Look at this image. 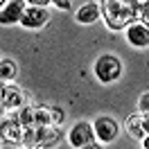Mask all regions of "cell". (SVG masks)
<instances>
[{
    "label": "cell",
    "mask_w": 149,
    "mask_h": 149,
    "mask_svg": "<svg viewBox=\"0 0 149 149\" xmlns=\"http://www.w3.org/2000/svg\"><path fill=\"white\" fill-rule=\"evenodd\" d=\"M100 9L109 29H127L133 20H138L140 2L138 0H102Z\"/></svg>",
    "instance_id": "obj_1"
},
{
    "label": "cell",
    "mask_w": 149,
    "mask_h": 149,
    "mask_svg": "<svg viewBox=\"0 0 149 149\" xmlns=\"http://www.w3.org/2000/svg\"><path fill=\"white\" fill-rule=\"evenodd\" d=\"M122 74V63L118 56L113 54H102L95 61V77L102 81V84H111L115 79H120Z\"/></svg>",
    "instance_id": "obj_2"
},
{
    "label": "cell",
    "mask_w": 149,
    "mask_h": 149,
    "mask_svg": "<svg viewBox=\"0 0 149 149\" xmlns=\"http://www.w3.org/2000/svg\"><path fill=\"white\" fill-rule=\"evenodd\" d=\"M47 20H50V14H47L45 7L29 5V7H25L23 16H20V25L27 29H38V27H43Z\"/></svg>",
    "instance_id": "obj_3"
},
{
    "label": "cell",
    "mask_w": 149,
    "mask_h": 149,
    "mask_svg": "<svg viewBox=\"0 0 149 149\" xmlns=\"http://www.w3.org/2000/svg\"><path fill=\"white\" fill-rule=\"evenodd\" d=\"M68 138H70L72 147H91V145H95V129L88 122H79L72 127Z\"/></svg>",
    "instance_id": "obj_4"
},
{
    "label": "cell",
    "mask_w": 149,
    "mask_h": 149,
    "mask_svg": "<svg viewBox=\"0 0 149 149\" xmlns=\"http://www.w3.org/2000/svg\"><path fill=\"white\" fill-rule=\"evenodd\" d=\"M27 7V0H9L0 9V25H16L20 23V16Z\"/></svg>",
    "instance_id": "obj_5"
},
{
    "label": "cell",
    "mask_w": 149,
    "mask_h": 149,
    "mask_svg": "<svg viewBox=\"0 0 149 149\" xmlns=\"http://www.w3.org/2000/svg\"><path fill=\"white\" fill-rule=\"evenodd\" d=\"M95 138L102 140V142H111V140H115V136H118V131H120V127H118V122L113 120V118H109V115H102V118H97L95 120Z\"/></svg>",
    "instance_id": "obj_6"
},
{
    "label": "cell",
    "mask_w": 149,
    "mask_h": 149,
    "mask_svg": "<svg viewBox=\"0 0 149 149\" xmlns=\"http://www.w3.org/2000/svg\"><path fill=\"white\" fill-rule=\"evenodd\" d=\"M124 32H127V41H129L133 47H140V50H142V47L149 45V27L142 20H133Z\"/></svg>",
    "instance_id": "obj_7"
},
{
    "label": "cell",
    "mask_w": 149,
    "mask_h": 149,
    "mask_svg": "<svg viewBox=\"0 0 149 149\" xmlns=\"http://www.w3.org/2000/svg\"><path fill=\"white\" fill-rule=\"evenodd\" d=\"M61 142L59 124H45L36 129V147H56Z\"/></svg>",
    "instance_id": "obj_8"
},
{
    "label": "cell",
    "mask_w": 149,
    "mask_h": 149,
    "mask_svg": "<svg viewBox=\"0 0 149 149\" xmlns=\"http://www.w3.org/2000/svg\"><path fill=\"white\" fill-rule=\"evenodd\" d=\"M25 104H27V95H25L23 88H18L14 84L5 86V93H2V106L5 109H20Z\"/></svg>",
    "instance_id": "obj_9"
},
{
    "label": "cell",
    "mask_w": 149,
    "mask_h": 149,
    "mask_svg": "<svg viewBox=\"0 0 149 149\" xmlns=\"http://www.w3.org/2000/svg\"><path fill=\"white\" fill-rule=\"evenodd\" d=\"M74 18H77V23H81V25H93L97 18H102V9H100L97 2H86V5H81L77 9Z\"/></svg>",
    "instance_id": "obj_10"
},
{
    "label": "cell",
    "mask_w": 149,
    "mask_h": 149,
    "mask_svg": "<svg viewBox=\"0 0 149 149\" xmlns=\"http://www.w3.org/2000/svg\"><path fill=\"white\" fill-rule=\"evenodd\" d=\"M124 127H127V133L133 136V138L142 140L147 133H145V124H142V113H136V115H129L124 120Z\"/></svg>",
    "instance_id": "obj_11"
},
{
    "label": "cell",
    "mask_w": 149,
    "mask_h": 149,
    "mask_svg": "<svg viewBox=\"0 0 149 149\" xmlns=\"http://www.w3.org/2000/svg\"><path fill=\"white\" fill-rule=\"evenodd\" d=\"M16 72H18V70H16V63H14L11 59H2V61H0V79H2L5 84H7V81H14V79H16Z\"/></svg>",
    "instance_id": "obj_12"
},
{
    "label": "cell",
    "mask_w": 149,
    "mask_h": 149,
    "mask_svg": "<svg viewBox=\"0 0 149 149\" xmlns=\"http://www.w3.org/2000/svg\"><path fill=\"white\" fill-rule=\"evenodd\" d=\"M138 20H142L149 27V0H142L140 2V11H138Z\"/></svg>",
    "instance_id": "obj_13"
},
{
    "label": "cell",
    "mask_w": 149,
    "mask_h": 149,
    "mask_svg": "<svg viewBox=\"0 0 149 149\" xmlns=\"http://www.w3.org/2000/svg\"><path fill=\"white\" fill-rule=\"evenodd\" d=\"M138 106H140V113H145V111H149V93H145V95H140V100H138Z\"/></svg>",
    "instance_id": "obj_14"
},
{
    "label": "cell",
    "mask_w": 149,
    "mask_h": 149,
    "mask_svg": "<svg viewBox=\"0 0 149 149\" xmlns=\"http://www.w3.org/2000/svg\"><path fill=\"white\" fill-rule=\"evenodd\" d=\"M59 9H70V0H52Z\"/></svg>",
    "instance_id": "obj_15"
},
{
    "label": "cell",
    "mask_w": 149,
    "mask_h": 149,
    "mask_svg": "<svg viewBox=\"0 0 149 149\" xmlns=\"http://www.w3.org/2000/svg\"><path fill=\"white\" fill-rule=\"evenodd\" d=\"M142 124H145V133H149V111L142 113Z\"/></svg>",
    "instance_id": "obj_16"
},
{
    "label": "cell",
    "mask_w": 149,
    "mask_h": 149,
    "mask_svg": "<svg viewBox=\"0 0 149 149\" xmlns=\"http://www.w3.org/2000/svg\"><path fill=\"white\" fill-rule=\"evenodd\" d=\"M29 5H38V7H45V5H50L52 0H27Z\"/></svg>",
    "instance_id": "obj_17"
},
{
    "label": "cell",
    "mask_w": 149,
    "mask_h": 149,
    "mask_svg": "<svg viewBox=\"0 0 149 149\" xmlns=\"http://www.w3.org/2000/svg\"><path fill=\"white\" fill-rule=\"evenodd\" d=\"M142 147H145V149H149V133L145 136V138H142Z\"/></svg>",
    "instance_id": "obj_18"
},
{
    "label": "cell",
    "mask_w": 149,
    "mask_h": 149,
    "mask_svg": "<svg viewBox=\"0 0 149 149\" xmlns=\"http://www.w3.org/2000/svg\"><path fill=\"white\" fill-rule=\"evenodd\" d=\"M2 93H5V81L0 79V104H2Z\"/></svg>",
    "instance_id": "obj_19"
},
{
    "label": "cell",
    "mask_w": 149,
    "mask_h": 149,
    "mask_svg": "<svg viewBox=\"0 0 149 149\" xmlns=\"http://www.w3.org/2000/svg\"><path fill=\"white\" fill-rule=\"evenodd\" d=\"M2 2H5V0H0V5H2Z\"/></svg>",
    "instance_id": "obj_20"
},
{
    "label": "cell",
    "mask_w": 149,
    "mask_h": 149,
    "mask_svg": "<svg viewBox=\"0 0 149 149\" xmlns=\"http://www.w3.org/2000/svg\"><path fill=\"white\" fill-rule=\"evenodd\" d=\"M138 2H142V0H138Z\"/></svg>",
    "instance_id": "obj_21"
}]
</instances>
